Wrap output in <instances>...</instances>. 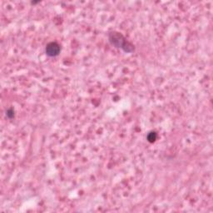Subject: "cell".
<instances>
[{
	"instance_id": "cell-1",
	"label": "cell",
	"mask_w": 213,
	"mask_h": 213,
	"mask_svg": "<svg viewBox=\"0 0 213 213\" xmlns=\"http://www.w3.org/2000/svg\"><path fill=\"white\" fill-rule=\"evenodd\" d=\"M109 39H110L112 44H113L117 48H122L127 52L133 51V46L131 45L128 42L126 41L123 36L120 34L119 33H112L109 36Z\"/></svg>"
},
{
	"instance_id": "cell-2",
	"label": "cell",
	"mask_w": 213,
	"mask_h": 213,
	"mask_svg": "<svg viewBox=\"0 0 213 213\" xmlns=\"http://www.w3.org/2000/svg\"><path fill=\"white\" fill-rule=\"evenodd\" d=\"M60 52V47L57 43H50L46 47V53L49 57L58 56Z\"/></svg>"
},
{
	"instance_id": "cell-3",
	"label": "cell",
	"mask_w": 213,
	"mask_h": 213,
	"mask_svg": "<svg viewBox=\"0 0 213 213\" xmlns=\"http://www.w3.org/2000/svg\"><path fill=\"white\" fill-rule=\"evenodd\" d=\"M156 138H157V134H156L155 132H150V133L148 134V139L149 141L152 142V141H154L155 140H156Z\"/></svg>"
},
{
	"instance_id": "cell-4",
	"label": "cell",
	"mask_w": 213,
	"mask_h": 213,
	"mask_svg": "<svg viewBox=\"0 0 213 213\" xmlns=\"http://www.w3.org/2000/svg\"><path fill=\"white\" fill-rule=\"evenodd\" d=\"M7 115L9 118H12V117H14V111L12 110V109H9V110L7 112Z\"/></svg>"
}]
</instances>
